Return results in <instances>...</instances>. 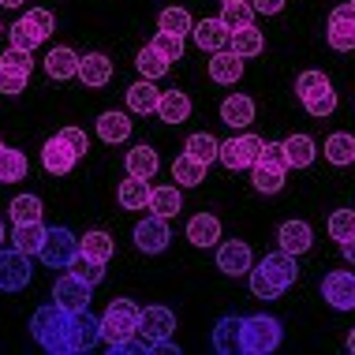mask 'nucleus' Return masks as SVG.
<instances>
[{"label":"nucleus","instance_id":"1","mask_svg":"<svg viewBox=\"0 0 355 355\" xmlns=\"http://www.w3.org/2000/svg\"><path fill=\"white\" fill-rule=\"evenodd\" d=\"M71 322H75L71 311H64L60 303H45L31 318V337L49 355H71Z\"/></svg>","mask_w":355,"mask_h":355},{"label":"nucleus","instance_id":"2","mask_svg":"<svg viewBox=\"0 0 355 355\" xmlns=\"http://www.w3.org/2000/svg\"><path fill=\"white\" fill-rule=\"evenodd\" d=\"M281 322L270 314H243V329H239V352L243 355H270L281 348Z\"/></svg>","mask_w":355,"mask_h":355},{"label":"nucleus","instance_id":"3","mask_svg":"<svg viewBox=\"0 0 355 355\" xmlns=\"http://www.w3.org/2000/svg\"><path fill=\"white\" fill-rule=\"evenodd\" d=\"M139 314H142V306H135L131 300H112L109 311L101 314V337L109 344L139 337Z\"/></svg>","mask_w":355,"mask_h":355},{"label":"nucleus","instance_id":"4","mask_svg":"<svg viewBox=\"0 0 355 355\" xmlns=\"http://www.w3.org/2000/svg\"><path fill=\"white\" fill-rule=\"evenodd\" d=\"M79 236L71 232V228H49V236H45V247H42V262L49 266V270H71L75 254H79Z\"/></svg>","mask_w":355,"mask_h":355},{"label":"nucleus","instance_id":"5","mask_svg":"<svg viewBox=\"0 0 355 355\" xmlns=\"http://www.w3.org/2000/svg\"><path fill=\"white\" fill-rule=\"evenodd\" d=\"M266 146V139H258V135H239V139H228V142H220V165H225L228 172H243V168H254V161H258V153H262Z\"/></svg>","mask_w":355,"mask_h":355},{"label":"nucleus","instance_id":"6","mask_svg":"<svg viewBox=\"0 0 355 355\" xmlns=\"http://www.w3.org/2000/svg\"><path fill=\"white\" fill-rule=\"evenodd\" d=\"M34 277V266H31V254L23 251H4L0 247V292H23Z\"/></svg>","mask_w":355,"mask_h":355},{"label":"nucleus","instance_id":"7","mask_svg":"<svg viewBox=\"0 0 355 355\" xmlns=\"http://www.w3.org/2000/svg\"><path fill=\"white\" fill-rule=\"evenodd\" d=\"M90 292H94V284L79 281V277L68 270V273L56 277V284H53V303H60L64 311L79 314V311H86V306H90Z\"/></svg>","mask_w":355,"mask_h":355},{"label":"nucleus","instance_id":"8","mask_svg":"<svg viewBox=\"0 0 355 355\" xmlns=\"http://www.w3.org/2000/svg\"><path fill=\"white\" fill-rule=\"evenodd\" d=\"M325 42H329V49H337V53H352L355 49V8L352 4H340V8L329 12Z\"/></svg>","mask_w":355,"mask_h":355},{"label":"nucleus","instance_id":"9","mask_svg":"<svg viewBox=\"0 0 355 355\" xmlns=\"http://www.w3.org/2000/svg\"><path fill=\"white\" fill-rule=\"evenodd\" d=\"M322 295L333 311H355V273L352 270H333L322 281Z\"/></svg>","mask_w":355,"mask_h":355},{"label":"nucleus","instance_id":"10","mask_svg":"<svg viewBox=\"0 0 355 355\" xmlns=\"http://www.w3.org/2000/svg\"><path fill=\"white\" fill-rule=\"evenodd\" d=\"M168 220L165 217H157V214H150V217H142L139 225H135V247L142 254H161L168 247Z\"/></svg>","mask_w":355,"mask_h":355},{"label":"nucleus","instance_id":"11","mask_svg":"<svg viewBox=\"0 0 355 355\" xmlns=\"http://www.w3.org/2000/svg\"><path fill=\"white\" fill-rule=\"evenodd\" d=\"M217 270L225 277H243L254 270V254L243 239H228V243L217 247Z\"/></svg>","mask_w":355,"mask_h":355},{"label":"nucleus","instance_id":"12","mask_svg":"<svg viewBox=\"0 0 355 355\" xmlns=\"http://www.w3.org/2000/svg\"><path fill=\"white\" fill-rule=\"evenodd\" d=\"M172 333H176V311H168V306H161V303L142 306V314H139V337L161 340V337H172Z\"/></svg>","mask_w":355,"mask_h":355},{"label":"nucleus","instance_id":"13","mask_svg":"<svg viewBox=\"0 0 355 355\" xmlns=\"http://www.w3.org/2000/svg\"><path fill=\"white\" fill-rule=\"evenodd\" d=\"M101 340L105 337H101V318L98 314H90V306L75 314V322H71V352H94Z\"/></svg>","mask_w":355,"mask_h":355},{"label":"nucleus","instance_id":"14","mask_svg":"<svg viewBox=\"0 0 355 355\" xmlns=\"http://www.w3.org/2000/svg\"><path fill=\"white\" fill-rule=\"evenodd\" d=\"M258 270L270 277L273 284H281V288H292L295 281H300V266H295V254H288V251L266 254L262 262H258Z\"/></svg>","mask_w":355,"mask_h":355},{"label":"nucleus","instance_id":"15","mask_svg":"<svg viewBox=\"0 0 355 355\" xmlns=\"http://www.w3.org/2000/svg\"><path fill=\"white\" fill-rule=\"evenodd\" d=\"M191 37H195V45L202 53H220V49H228V42H232V31H228V26L220 23V15H217V19H202V23H195Z\"/></svg>","mask_w":355,"mask_h":355},{"label":"nucleus","instance_id":"16","mask_svg":"<svg viewBox=\"0 0 355 355\" xmlns=\"http://www.w3.org/2000/svg\"><path fill=\"white\" fill-rule=\"evenodd\" d=\"M75 161H79V153H75L60 135L42 146V165H45V172H53V176H68V172L75 168Z\"/></svg>","mask_w":355,"mask_h":355},{"label":"nucleus","instance_id":"17","mask_svg":"<svg viewBox=\"0 0 355 355\" xmlns=\"http://www.w3.org/2000/svg\"><path fill=\"white\" fill-rule=\"evenodd\" d=\"M277 243H281V251L288 254H306L314 247V232L306 220H284L281 228H277Z\"/></svg>","mask_w":355,"mask_h":355},{"label":"nucleus","instance_id":"18","mask_svg":"<svg viewBox=\"0 0 355 355\" xmlns=\"http://www.w3.org/2000/svg\"><path fill=\"white\" fill-rule=\"evenodd\" d=\"M79 64H83V56L75 49H68V45H56V49H49V56H45V71H49V79H56V83L79 79Z\"/></svg>","mask_w":355,"mask_h":355},{"label":"nucleus","instance_id":"19","mask_svg":"<svg viewBox=\"0 0 355 355\" xmlns=\"http://www.w3.org/2000/svg\"><path fill=\"white\" fill-rule=\"evenodd\" d=\"M239 329H243V314H225L214 325V352L217 355H236L239 352Z\"/></svg>","mask_w":355,"mask_h":355},{"label":"nucleus","instance_id":"20","mask_svg":"<svg viewBox=\"0 0 355 355\" xmlns=\"http://www.w3.org/2000/svg\"><path fill=\"white\" fill-rule=\"evenodd\" d=\"M209 79L217 86H236L243 79V56H236L232 49L214 53V60H209Z\"/></svg>","mask_w":355,"mask_h":355},{"label":"nucleus","instance_id":"21","mask_svg":"<svg viewBox=\"0 0 355 355\" xmlns=\"http://www.w3.org/2000/svg\"><path fill=\"white\" fill-rule=\"evenodd\" d=\"M220 123H228V128H251L254 123V101L247 98V94H232V98L220 101Z\"/></svg>","mask_w":355,"mask_h":355},{"label":"nucleus","instance_id":"22","mask_svg":"<svg viewBox=\"0 0 355 355\" xmlns=\"http://www.w3.org/2000/svg\"><path fill=\"white\" fill-rule=\"evenodd\" d=\"M79 79H83V86H90V90H101V86L112 79V60L105 53H86L83 64H79Z\"/></svg>","mask_w":355,"mask_h":355},{"label":"nucleus","instance_id":"23","mask_svg":"<svg viewBox=\"0 0 355 355\" xmlns=\"http://www.w3.org/2000/svg\"><path fill=\"white\" fill-rule=\"evenodd\" d=\"M128 176H135V180H153L157 176V168H161V157H157V150L153 146H135V150H128Z\"/></svg>","mask_w":355,"mask_h":355},{"label":"nucleus","instance_id":"24","mask_svg":"<svg viewBox=\"0 0 355 355\" xmlns=\"http://www.w3.org/2000/svg\"><path fill=\"white\" fill-rule=\"evenodd\" d=\"M187 239L195 247H217L220 239V220L214 214H195L187 220Z\"/></svg>","mask_w":355,"mask_h":355},{"label":"nucleus","instance_id":"25","mask_svg":"<svg viewBox=\"0 0 355 355\" xmlns=\"http://www.w3.org/2000/svg\"><path fill=\"white\" fill-rule=\"evenodd\" d=\"M161 105V90L153 86L150 79H142L135 86H128V109L139 112V116H150V112H157Z\"/></svg>","mask_w":355,"mask_h":355},{"label":"nucleus","instance_id":"26","mask_svg":"<svg viewBox=\"0 0 355 355\" xmlns=\"http://www.w3.org/2000/svg\"><path fill=\"white\" fill-rule=\"evenodd\" d=\"M206 161H198V157H191V153L184 150L176 161H172V180H176L180 187H198L206 180Z\"/></svg>","mask_w":355,"mask_h":355},{"label":"nucleus","instance_id":"27","mask_svg":"<svg viewBox=\"0 0 355 355\" xmlns=\"http://www.w3.org/2000/svg\"><path fill=\"white\" fill-rule=\"evenodd\" d=\"M157 116L165 120V123H184L191 116V98H187L184 90H161Z\"/></svg>","mask_w":355,"mask_h":355},{"label":"nucleus","instance_id":"28","mask_svg":"<svg viewBox=\"0 0 355 355\" xmlns=\"http://www.w3.org/2000/svg\"><path fill=\"white\" fill-rule=\"evenodd\" d=\"M325 161H329V165H337V168L355 165V135L337 131V135L325 139Z\"/></svg>","mask_w":355,"mask_h":355},{"label":"nucleus","instance_id":"29","mask_svg":"<svg viewBox=\"0 0 355 355\" xmlns=\"http://www.w3.org/2000/svg\"><path fill=\"white\" fill-rule=\"evenodd\" d=\"M45 236H49V228H45L42 220H34V225H15L12 243H15V251H23V254H42Z\"/></svg>","mask_w":355,"mask_h":355},{"label":"nucleus","instance_id":"30","mask_svg":"<svg viewBox=\"0 0 355 355\" xmlns=\"http://www.w3.org/2000/svg\"><path fill=\"white\" fill-rule=\"evenodd\" d=\"M284 157H288V168H306L318 157V146H314L311 135H292L284 139Z\"/></svg>","mask_w":355,"mask_h":355},{"label":"nucleus","instance_id":"31","mask_svg":"<svg viewBox=\"0 0 355 355\" xmlns=\"http://www.w3.org/2000/svg\"><path fill=\"white\" fill-rule=\"evenodd\" d=\"M146 209H153L157 217H176L180 209H184V198H180V184H168V187H153L150 191V206Z\"/></svg>","mask_w":355,"mask_h":355},{"label":"nucleus","instance_id":"32","mask_svg":"<svg viewBox=\"0 0 355 355\" xmlns=\"http://www.w3.org/2000/svg\"><path fill=\"white\" fill-rule=\"evenodd\" d=\"M150 180H135V176H128L120 184V191H116V198H120V206L123 209H146L150 206Z\"/></svg>","mask_w":355,"mask_h":355},{"label":"nucleus","instance_id":"33","mask_svg":"<svg viewBox=\"0 0 355 355\" xmlns=\"http://www.w3.org/2000/svg\"><path fill=\"white\" fill-rule=\"evenodd\" d=\"M228 49L236 56H262L266 53V37L262 31H254V26H243V31H232V42H228Z\"/></svg>","mask_w":355,"mask_h":355},{"label":"nucleus","instance_id":"34","mask_svg":"<svg viewBox=\"0 0 355 355\" xmlns=\"http://www.w3.org/2000/svg\"><path fill=\"white\" fill-rule=\"evenodd\" d=\"M157 31H165V34H176V37H187L191 31H195V19H191L187 8H165V12L157 15Z\"/></svg>","mask_w":355,"mask_h":355},{"label":"nucleus","instance_id":"35","mask_svg":"<svg viewBox=\"0 0 355 355\" xmlns=\"http://www.w3.org/2000/svg\"><path fill=\"white\" fill-rule=\"evenodd\" d=\"M26 153L23 150H8L0 146V184H19V180H26Z\"/></svg>","mask_w":355,"mask_h":355},{"label":"nucleus","instance_id":"36","mask_svg":"<svg viewBox=\"0 0 355 355\" xmlns=\"http://www.w3.org/2000/svg\"><path fill=\"white\" fill-rule=\"evenodd\" d=\"M98 135L105 142H123V139H131V120H128V112H101L98 116Z\"/></svg>","mask_w":355,"mask_h":355},{"label":"nucleus","instance_id":"37","mask_svg":"<svg viewBox=\"0 0 355 355\" xmlns=\"http://www.w3.org/2000/svg\"><path fill=\"white\" fill-rule=\"evenodd\" d=\"M8 214H12L15 225H34V220H42V198L37 195H19L12 198V206H8Z\"/></svg>","mask_w":355,"mask_h":355},{"label":"nucleus","instance_id":"38","mask_svg":"<svg viewBox=\"0 0 355 355\" xmlns=\"http://www.w3.org/2000/svg\"><path fill=\"white\" fill-rule=\"evenodd\" d=\"M135 68H139V75H142V79L157 83L161 75H168V68H172V64H168V60H165V56H161L157 49H150V45H146V49H142V53L135 56Z\"/></svg>","mask_w":355,"mask_h":355},{"label":"nucleus","instance_id":"39","mask_svg":"<svg viewBox=\"0 0 355 355\" xmlns=\"http://www.w3.org/2000/svg\"><path fill=\"white\" fill-rule=\"evenodd\" d=\"M220 23L228 31H243V26H254V8L247 0H236V4H220Z\"/></svg>","mask_w":355,"mask_h":355},{"label":"nucleus","instance_id":"40","mask_svg":"<svg viewBox=\"0 0 355 355\" xmlns=\"http://www.w3.org/2000/svg\"><path fill=\"white\" fill-rule=\"evenodd\" d=\"M79 247H83V254H90V258H98V262H109L112 258V236L109 232H101V228H94V232H86L83 239H79Z\"/></svg>","mask_w":355,"mask_h":355},{"label":"nucleus","instance_id":"41","mask_svg":"<svg viewBox=\"0 0 355 355\" xmlns=\"http://www.w3.org/2000/svg\"><path fill=\"white\" fill-rule=\"evenodd\" d=\"M251 184L254 191H262V195H277V191L284 187V168H270V165H258L251 168Z\"/></svg>","mask_w":355,"mask_h":355},{"label":"nucleus","instance_id":"42","mask_svg":"<svg viewBox=\"0 0 355 355\" xmlns=\"http://www.w3.org/2000/svg\"><path fill=\"white\" fill-rule=\"evenodd\" d=\"M184 150L191 153V157L206 161V165H214V161L220 157V142H217L214 135H209V131H198V135H191Z\"/></svg>","mask_w":355,"mask_h":355},{"label":"nucleus","instance_id":"43","mask_svg":"<svg viewBox=\"0 0 355 355\" xmlns=\"http://www.w3.org/2000/svg\"><path fill=\"white\" fill-rule=\"evenodd\" d=\"M8 34H12V45H15V49H26V53H34L37 49V45H42L45 42V34L42 31H37V26L31 23V19H19V23L12 26V31H8Z\"/></svg>","mask_w":355,"mask_h":355},{"label":"nucleus","instance_id":"44","mask_svg":"<svg viewBox=\"0 0 355 355\" xmlns=\"http://www.w3.org/2000/svg\"><path fill=\"white\" fill-rule=\"evenodd\" d=\"M71 273L79 277V281L86 284H101L105 281V262H98V258H90V254H75V262H71Z\"/></svg>","mask_w":355,"mask_h":355},{"label":"nucleus","instance_id":"45","mask_svg":"<svg viewBox=\"0 0 355 355\" xmlns=\"http://www.w3.org/2000/svg\"><path fill=\"white\" fill-rule=\"evenodd\" d=\"M329 79H325V71H303L300 79H295V98L306 101V98H314V94H322V90H329Z\"/></svg>","mask_w":355,"mask_h":355},{"label":"nucleus","instance_id":"46","mask_svg":"<svg viewBox=\"0 0 355 355\" xmlns=\"http://www.w3.org/2000/svg\"><path fill=\"white\" fill-rule=\"evenodd\" d=\"M303 109L311 112L314 120H325V116H333V109H337V90H322V94H314V98H306L303 101Z\"/></svg>","mask_w":355,"mask_h":355},{"label":"nucleus","instance_id":"47","mask_svg":"<svg viewBox=\"0 0 355 355\" xmlns=\"http://www.w3.org/2000/svg\"><path fill=\"white\" fill-rule=\"evenodd\" d=\"M329 236L340 239V243L355 236V209H333L329 214Z\"/></svg>","mask_w":355,"mask_h":355},{"label":"nucleus","instance_id":"48","mask_svg":"<svg viewBox=\"0 0 355 355\" xmlns=\"http://www.w3.org/2000/svg\"><path fill=\"white\" fill-rule=\"evenodd\" d=\"M150 49H157V53L172 64V60H180V56H184V37L157 31V34H153V42H150Z\"/></svg>","mask_w":355,"mask_h":355},{"label":"nucleus","instance_id":"49","mask_svg":"<svg viewBox=\"0 0 355 355\" xmlns=\"http://www.w3.org/2000/svg\"><path fill=\"white\" fill-rule=\"evenodd\" d=\"M251 292H254V300H281L284 288H281V284H273L270 277H266V273L254 266V270H251Z\"/></svg>","mask_w":355,"mask_h":355},{"label":"nucleus","instance_id":"50","mask_svg":"<svg viewBox=\"0 0 355 355\" xmlns=\"http://www.w3.org/2000/svg\"><path fill=\"white\" fill-rule=\"evenodd\" d=\"M0 68H8V71H19V75H31L34 71V56L26 53V49H8L4 56H0Z\"/></svg>","mask_w":355,"mask_h":355},{"label":"nucleus","instance_id":"51","mask_svg":"<svg viewBox=\"0 0 355 355\" xmlns=\"http://www.w3.org/2000/svg\"><path fill=\"white\" fill-rule=\"evenodd\" d=\"M258 161L262 165H270V168H284L288 172V157H284V142H266L262 153H258ZM254 161V165H258Z\"/></svg>","mask_w":355,"mask_h":355},{"label":"nucleus","instance_id":"52","mask_svg":"<svg viewBox=\"0 0 355 355\" xmlns=\"http://www.w3.org/2000/svg\"><path fill=\"white\" fill-rule=\"evenodd\" d=\"M26 79H31V75H19V71H8V68H0V94H8V98H15V94H23V90H26Z\"/></svg>","mask_w":355,"mask_h":355},{"label":"nucleus","instance_id":"53","mask_svg":"<svg viewBox=\"0 0 355 355\" xmlns=\"http://www.w3.org/2000/svg\"><path fill=\"white\" fill-rule=\"evenodd\" d=\"M26 19H31V23H34L45 37H49V34L56 31V15L49 12V8H26Z\"/></svg>","mask_w":355,"mask_h":355},{"label":"nucleus","instance_id":"54","mask_svg":"<svg viewBox=\"0 0 355 355\" xmlns=\"http://www.w3.org/2000/svg\"><path fill=\"white\" fill-rule=\"evenodd\" d=\"M56 135L68 142V146L79 153V157H83L86 150H90V139H86V131H83V128H64V131H56Z\"/></svg>","mask_w":355,"mask_h":355},{"label":"nucleus","instance_id":"55","mask_svg":"<svg viewBox=\"0 0 355 355\" xmlns=\"http://www.w3.org/2000/svg\"><path fill=\"white\" fill-rule=\"evenodd\" d=\"M247 4L254 8V15H277V12H284V0H247Z\"/></svg>","mask_w":355,"mask_h":355},{"label":"nucleus","instance_id":"56","mask_svg":"<svg viewBox=\"0 0 355 355\" xmlns=\"http://www.w3.org/2000/svg\"><path fill=\"white\" fill-rule=\"evenodd\" d=\"M150 355H180V344L161 337V340H150Z\"/></svg>","mask_w":355,"mask_h":355},{"label":"nucleus","instance_id":"57","mask_svg":"<svg viewBox=\"0 0 355 355\" xmlns=\"http://www.w3.org/2000/svg\"><path fill=\"white\" fill-rule=\"evenodd\" d=\"M340 251H344V258H348V262L355 266V236H352V239H344V243H340Z\"/></svg>","mask_w":355,"mask_h":355},{"label":"nucleus","instance_id":"58","mask_svg":"<svg viewBox=\"0 0 355 355\" xmlns=\"http://www.w3.org/2000/svg\"><path fill=\"white\" fill-rule=\"evenodd\" d=\"M0 4H4V8H23L26 0H0Z\"/></svg>","mask_w":355,"mask_h":355},{"label":"nucleus","instance_id":"59","mask_svg":"<svg viewBox=\"0 0 355 355\" xmlns=\"http://www.w3.org/2000/svg\"><path fill=\"white\" fill-rule=\"evenodd\" d=\"M348 352H355V329L348 333Z\"/></svg>","mask_w":355,"mask_h":355},{"label":"nucleus","instance_id":"60","mask_svg":"<svg viewBox=\"0 0 355 355\" xmlns=\"http://www.w3.org/2000/svg\"><path fill=\"white\" fill-rule=\"evenodd\" d=\"M4 239H8V232H4V220H0V247H4Z\"/></svg>","mask_w":355,"mask_h":355},{"label":"nucleus","instance_id":"61","mask_svg":"<svg viewBox=\"0 0 355 355\" xmlns=\"http://www.w3.org/2000/svg\"><path fill=\"white\" fill-rule=\"evenodd\" d=\"M220 4H236V0H220Z\"/></svg>","mask_w":355,"mask_h":355},{"label":"nucleus","instance_id":"62","mask_svg":"<svg viewBox=\"0 0 355 355\" xmlns=\"http://www.w3.org/2000/svg\"><path fill=\"white\" fill-rule=\"evenodd\" d=\"M0 34H4V23H0Z\"/></svg>","mask_w":355,"mask_h":355},{"label":"nucleus","instance_id":"63","mask_svg":"<svg viewBox=\"0 0 355 355\" xmlns=\"http://www.w3.org/2000/svg\"><path fill=\"white\" fill-rule=\"evenodd\" d=\"M348 4H352V8H355V0H348Z\"/></svg>","mask_w":355,"mask_h":355}]
</instances>
